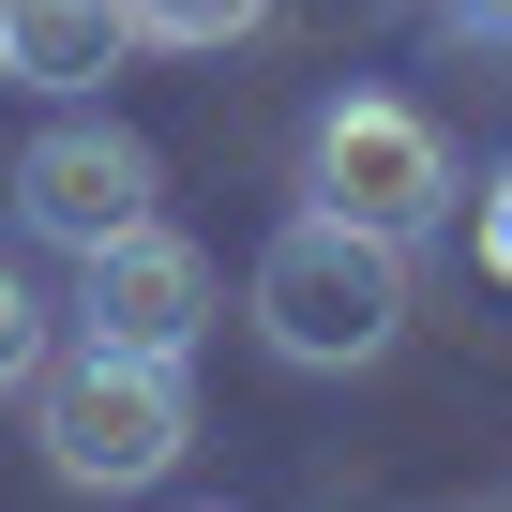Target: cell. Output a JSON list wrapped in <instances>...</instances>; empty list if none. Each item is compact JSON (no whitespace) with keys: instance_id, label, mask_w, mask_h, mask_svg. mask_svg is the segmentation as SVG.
<instances>
[{"instance_id":"cell-1","label":"cell","mask_w":512,"mask_h":512,"mask_svg":"<svg viewBox=\"0 0 512 512\" xmlns=\"http://www.w3.org/2000/svg\"><path fill=\"white\" fill-rule=\"evenodd\" d=\"M256 332H272V362H302V377H362V362H392V332H407V241H377V226H347V211H287L272 241H256Z\"/></svg>"},{"instance_id":"cell-2","label":"cell","mask_w":512,"mask_h":512,"mask_svg":"<svg viewBox=\"0 0 512 512\" xmlns=\"http://www.w3.org/2000/svg\"><path fill=\"white\" fill-rule=\"evenodd\" d=\"M31 407V437H46V467L76 482V497H136V482H166L181 452H196V392H181V362H151V347H46V377L16 392Z\"/></svg>"},{"instance_id":"cell-3","label":"cell","mask_w":512,"mask_h":512,"mask_svg":"<svg viewBox=\"0 0 512 512\" xmlns=\"http://www.w3.org/2000/svg\"><path fill=\"white\" fill-rule=\"evenodd\" d=\"M302 196L422 256V241L467 211V166H452V136H437L407 91H332V106H317V136H302Z\"/></svg>"},{"instance_id":"cell-4","label":"cell","mask_w":512,"mask_h":512,"mask_svg":"<svg viewBox=\"0 0 512 512\" xmlns=\"http://www.w3.org/2000/svg\"><path fill=\"white\" fill-rule=\"evenodd\" d=\"M151 196H166V166H151V136H121V121H46V136L16 151V226H31L46 256H91V241L151 226Z\"/></svg>"},{"instance_id":"cell-5","label":"cell","mask_w":512,"mask_h":512,"mask_svg":"<svg viewBox=\"0 0 512 512\" xmlns=\"http://www.w3.org/2000/svg\"><path fill=\"white\" fill-rule=\"evenodd\" d=\"M76 332H91V347L196 362V332H211V256H196L166 211L121 226V241H91V256H76Z\"/></svg>"},{"instance_id":"cell-6","label":"cell","mask_w":512,"mask_h":512,"mask_svg":"<svg viewBox=\"0 0 512 512\" xmlns=\"http://www.w3.org/2000/svg\"><path fill=\"white\" fill-rule=\"evenodd\" d=\"M121 46H136V16L121 0H0V76L16 91H106L121 76Z\"/></svg>"},{"instance_id":"cell-7","label":"cell","mask_w":512,"mask_h":512,"mask_svg":"<svg viewBox=\"0 0 512 512\" xmlns=\"http://www.w3.org/2000/svg\"><path fill=\"white\" fill-rule=\"evenodd\" d=\"M121 16H136V46H241L272 0H121Z\"/></svg>"},{"instance_id":"cell-8","label":"cell","mask_w":512,"mask_h":512,"mask_svg":"<svg viewBox=\"0 0 512 512\" xmlns=\"http://www.w3.org/2000/svg\"><path fill=\"white\" fill-rule=\"evenodd\" d=\"M46 377V302H31V272L0 256V392H31Z\"/></svg>"},{"instance_id":"cell-9","label":"cell","mask_w":512,"mask_h":512,"mask_svg":"<svg viewBox=\"0 0 512 512\" xmlns=\"http://www.w3.org/2000/svg\"><path fill=\"white\" fill-rule=\"evenodd\" d=\"M437 31L452 46H512V0H437Z\"/></svg>"},{"instance_id":"cell-10","label":"cell","mask_w":512,"mask_h":512,"mask_svg":"<svg viewBox=\"0 0 512 512\" xmlns=\"http://www.w3.org/2000/svg\"><path fill=\"white\" fill-rule=\"evenodd\" d=\"M482 272H497V287H512V181H497V196H482Z\"/></svg>"}]
</instances>
